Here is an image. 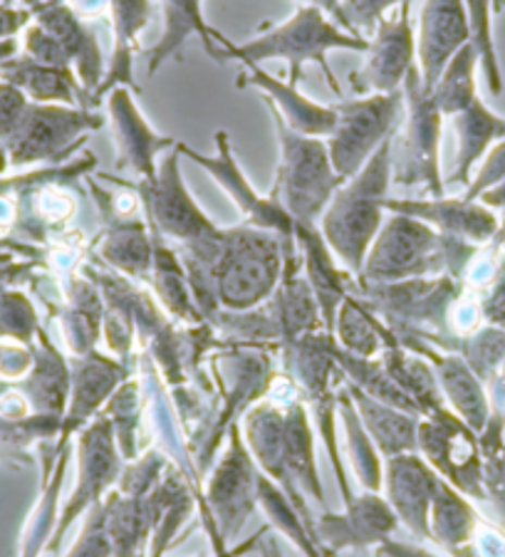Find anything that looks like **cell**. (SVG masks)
Returning <instances> with one entry per match:
<instances>
[{"label":"cell","mask_w":505,"mask_h":557,"mask_svg":"<svg viewBox=\"0 0 505 557\" xmlns=\"http://www.w3.org/2000/svg\"><path fill=\"white\" fill-rule=\"evenodd\" d=\"M213 40H219L221 45L219 58L241 60L243 65H258V62L270 58H285L291 62V85L295 87L300 83L305 62H318L324 77H328V85L335 89V95H342V87L337 85V79L328 65V52L335 48H349L357 52L369 50L367 38H357L352 33L337 30L335 25L328 23V17L322 15L320 8L312 5L303 8L293 21H287L281 28L260 35V38L246 45H231L221 33H215Z\"/></svg>","instance_id":"1"},{"label":"cell","mask_w":505,"mask_h":557,"mask_svg":"<svg viewBox=\"0 0 505 557\" xmlns=\"http://www.w3.org/2000/svg\"><path fill=\"white\" fill-rule=\"evenodd\" d=\"M402 102L404 95L394 89L335 107L337 127L332 132L330 159L340 178L357 174L372 151L390 139L402 116Z\"/></svg>","instance_id":"2"},{"label":"cell","mask_w":505,"mask_h":557,"mask_svg":"<svg viewBox=\"0 0 505 557\" xmlns=\"http://www.w3.org/2000/svg\"><path fill=\"white\" fill-rule=\"evenodd\" d=\"M273 116L283 144L281 186L287 203L300 215H312L328 201L340 176L332 174L335 166H332L328 147L318 137H305V134L293 132L275 110Z\"/></svg>","instance_id":"3"},{"label":"cell","mask_w":505,"mask_h":557,"mask_svg":"<svg viewBox=\"0 0 505 557\" xmlns=\"http://www.w3.org/2000/svg\"><path fill=\"white\" fill-rule=\"evenodd\" d=\"M390 151L392 139H386L377 154H372V161L365 166V172L357 176V182L337 201L328 221L330 238H335V244L349 258L359 256V250L365 248L367 238L372 236L377 226V201L379 194L384 191L386 178H390Z\"/></svg>","instance_id":"4"},{"label":"cell","mask_w":505,"mask_h":557,"mask_svg":"<svg viewBox=\"0 0 505 557\" xmlns=\"http://www.w3.org/2000/svg\"><path fill=\"white\" fill-rule=\"evenodd\" d=\"M414 67V33L409 23V5L404 3L396 21H382L369 42L365 70L357 75V89L394 92Z\"/></svg>","instance_id":"5"},{"label":"cell","mask_w":505,"mask_h":557,"mask_svg":"<svg viewBox=\"0 0 505 557\" xmlns=\"http://www.w3.org/2000/svg\"><path fill=\"white\" fill-rule=\"evenodd\" d=\"M466 38L468 23L461 0H429L423 8L419 42V77L429 95Z\"/></svg>","instance_id":"6"},{"label":"cell","mask_w":505,"mask_h":557,"mask_svg":"<svg viewBox=\"0 0 505 557\" xmlns=\"http://www.w3.org/2000/svg\"><path fill=\"white\" fill-rule=\"evenodd\" d=\"M241 87H256L263 97L278 102L273 110L283 116L287 127L305 137H322V134H332L337 127V110L335 107H322L297 92V87L291 83H281V79L270 77L268 72L260 70L258 65H246L238 79Z\"/></svg>","instance_id":"7"},{"label":"cell","mask_w":505,"mask_h":557,"mask_svg":"<svg viewBox=\"0 0 505 557\" xmlns=\"http://www.w3.org/2000/svg\"><path fill=\"white\" fill-rule=\"evenodd\" d=\"M23 132L13 134V149L21 159H35L45 157L75 137V134L85 129H95L102 124L99 116L85 114V112H65L56 110V107H40L23 114Z\"/></svg>","instance_id":"8"},{"label":"cell","mask_w":505,"mask_h":557,"mask_svg":"<svg viewBox=\"0 0 505 557\" xmlns=\"http://www.w3.org/2000/svg\"><path fill=\"white\" fill-rule=\"evenodd\" d=\"M40 28L48 30L62 48H65L70 62H75L79 77H83L87 92H95V85L102 77V58L95 35L72 15L67 8L50 5L40 11Z\"/></svg>","instance_id":"9"},{"label":"cell","mask_w":505,"mask_h":557,"mask_svg":"<svg viewBox=\"0 0 505 557\" xmlns=\"http://www.w3.org/2000/svg\"><path fill=\"white\" fill-rule=\"evenodd\" d=\"M112 15H114V62L110 70V77L104 85L97 89L93 102L99 104L107 89L114 85H132V50L134 38L149 21V0H112Z\"/></svg>","instance_id":"10"},{"label":"cell","mask_w":505,"mask_h":557,"mask_svg":"<svg viewBox=\"0 0 505 557\" xmlns=\"http://www.w3.org/2000/svg\"><path fill=\"white\" fill-rule=\"evenodd\" d=\"M164 3H167V33L157 48L151 50V60H149L151 75L159 70L161 62L182 48V42L192 33L201 35V40L211 58H219V50L213 48L215 30H209V25H206L201 17V0H164Z\"/></svg>","instance_id":"11"},{"label":"cell","mask_w":505,"mask_h":557,"mask_svg":"<svg viewBox=\"0 0 505 557\" xmlns=\"http://www.w3.org/2000/svg\"><path fill=\"white\" fill-rule=\"evenodd\" d=\"M112 116L116 122V129H120V144L126 151V157H130L134 164H139L144 172L151 174V157L157 154L161 147H169V144H174L171 139H161L157 134H151L147 124L139 116V110L132 104L130 95L124 92V89H114L112 92Z\"/></svg>","instance_id":"12"},{"label":"cell","mask_w":505,"mask_h":557,"mask_svg":"<svg viewBox=\"0 0 505 557\" xmlns=\"http://www.w3.org/2000/svg\"><path fill=\"white\" fill-rule=\"evenodd\" d=\"M476 52L471 48H464L458 55H454L451 65L444 70V75L439 77L436 87L431 89V97L439 107V112L454 114L464 112L473 102V77H471V65H473Z\"/></svg>","instance_id":"13"},{"label":"cell","mask_w":505,"mask_h":557,"mask_svg":"<svg viewBox=\"0 0 505 557\" xmlns=\"http://www.w3.org/2000/svg\"><path fill=\"white\" fill-rule=\"evenodd\" d=\"M21 87L28 89L33 97L45 102H70L75 104L77 92L72 85V72L40 65V62H30V65H15L13 75H8Z\"/></svg>","instance_id":"14"},{"label":"cell","mask_w":505,"mask_h":557,"mask_svg":"<svg viewBox=\"0 0 505 557\" xmlns=\"http://www.w3.org/2000/svg\"><path fill=\"white\" fill-rule=\"evenodd\" d=\"M394 3H407V0H345V3H340L342 25L357 38H365L362 33L382 23L384 11Z\"/></svg>","instance_id":"15"},{"label":"cell","mask_w":505,"mask_h":557,"mask_svg":"<svg viewBox=\"0 0 505 557\" xmlns=\"http://www.w3.org/2000/svg\"><path fill=\"white\" fill-rule=\"evenodd\" d=\"M312 3H315V5H318V8H324V11H328V13H332V15H335V17H337V21L342 23V11H340V0H312Z\"/></svg>","instance_id":"16"},{"label":"cell","mask_w":505,"mask_h":557,"mask_svg":"<svg viewBox=\"0 0 505 557\" xmlns=\"http://www.w3.org/2000/svg\"><path fill=\"white\" fill-rule=\"evenodd\" d=\"M25 3H30V5H38L40 11H45V8H50V5H58V0H25Z\"/></svg>","instance_id":"17"}]
</instances>
